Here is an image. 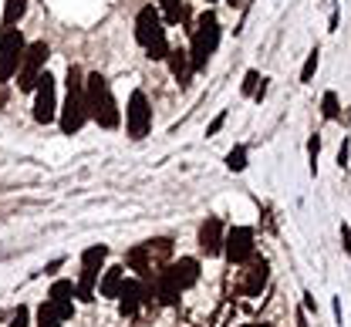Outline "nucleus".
Masks as SVG:
<instances>
[{
	"instance_id": "f257e3e1",
	"label": "nucleus",
	"mask_w": 351,
	"mask_h": 327,
	"mask_svg": "<svg viewBox=\"0 0 351 327\" xmlns=\"http://www.w3.org/2000/svg\"><path fill=\"white\" fill-rule=\"evenodd\" d=\"M85 108L88 118L98 122L101 129H119V122H122V112H119V105L112 98V88H108V81L98 71L85 78Z\"/></svg>"
},
{
	"instance_id": "f03ea898",
	"label": "nucleus",
	"mask_w": 351,
	"mask_h": 327,
	"mask_svg": "<svg viewBox=\"0 0 351 327\" xmlns=\"http://www.w3.org/2000/svg\"><path fill=\"white\" fill-rule=\"evenodd\" d=\"M68 98H64V108H61V132L64 135H78L88 122V108H85V78H82V68H68Z\"/></svg>"
},
{
	"instance_id": "7ed1b4c3",
	"label": "nucleus",
	"mask_w": 351,
	"mask_h": 327,
	"mask_svg": "<svg viewBox=\"0 0 351 327\" xmlns=\"http://www.w3.org/2000/svg\"><path fill=\"white\" fill-rule=\"evenodd\" d=\"M135 41L149 51L152 61H166L169 54V41H166V27H162V17L152 3H145L135 17Z\"/></svg>"
},
{
	"instance_id": "20e7f679",
	"label": "nucleus",
	"mask_w": 351,
	"mask_h": 327,
	"mask_svg": "<svg viewBox=\"0 0 351 327\" xmlns=\"http://www.w3.org/2000/svg\"><path fill=\"white\" fill-rule=\"evenodd\" d=\"M219 47V21L213 10H206L199 21H196V27H193V44H189V68L193 71H203L206 64H210V57L217 54Z\"/></svg>"
},
{
	"instance_id": "39448f33",
	"label": "nucleus",
	"mask_w": 351,
	"mask_h": 327,
	"mask_svg": "<svg viewBox=\"0 0 351 327\" xmlns=\"http://www.w3.org/2000/svg\"><path fill=\"white\" fill-rule=\"evenodd\" d=\"M24 51H27V41H24V34H21L17 27L0 31V85H7V81L21 71Z\"/></svg>"
},
{
	"instance_id": "423d86ee",
	"label": "nucleus",
	"mask_w": 351,
	"mask_h": 327,
	"mask_svg": "<svg viewBox=\"0 0 351 327\" xmlns=\"http://www.w3.org/2000/svg\"><path fill=\"white\" fill-rule=\"evenodd\" d=\"M47 57H51V47L44 44V41L27 44L24 61H21V71H17V88H21V92H34V88H38V78H41Z\"/></svg>"
},
{
	"instance_id": "0eeeda50",
	"label": "nucleus",
	"mask_w": 351,
	"mask_h": 327,
	"mask_svg": "<svg viewBox=\"0 0 351 327\" xmlns=\"http://www.w3.org/2000/svg\"><path fill=\"white\" fill-rule=\"evenodd\" d=\"M125 129L135 142L145 139L149 129H152V108H149V98L142 92H132L129 98V108H125Z\"/></svg>"
},
{
	"instance_id": "6e6552de",
	"label": "nucleus",
	"mask_w": 351,
	"mask_h": 327,
	"mask_svg": "<svg viewBox=\"0 0 351 327\" xmlns=\"http://www.w3.org/2000/svg\"><path fill=\"white\" fill-rule=\"evenodd\" d=\"M58 118V98H54V75L44 71L38 78V88H34V122L51 125Z\"/></svg>"
},
{
	"instance_id": "1a4fd4ad",
	"label": "nucleus",
	"mask_w": 351,
	"mask_h": 327,
	"mask_svg": "<svg viewBox=\"0 0 351 327\" xmlns=\"http://www.w3.org/2000/svg\"><path fill=\"white\" fill-rule=\"evenodd\" d=\"M223 253L230 263H247L254 257V230L250 226H233L223 236Z\"/></svg>"
},
{
	"instance_id": "9d476101",
	"label": "nucleus",
	"mask_w": 351,
	"mask_h": 327,
	"mask_svg": "<svg viewBox=\"0 0 351 327\" xmlns=\"http://www.w3.org/2000/svg\"><path fill=\"white\" fill-rule=\"evenodd\" d=\"M115 300H119V314H122V317H132V314L145 304V287L138 280H125Z\"/></svg>"
},
{
	"instance_id": "9b49d317",
	"label": "nucleus",
	"mask_w": 351,
	"mask_h": 327,
	"mask_svg": "<svg viewBox=\"0 0 351 327\" xmlns=\"http://www.w3.org/2000/svg\"><path fill=\"white\" fill-rule=\"evenodd\" d=\"M199 250H203L206 257L223 253V223H219L217 216H210V220L199 226Z\"/></svg>"
},
{
	"instance_id": "f8f14e48",
	"label": "nucleus",
	"mask_w": 351,
	"mask_h": 327,
	"mask_svg": "<svg viewBox=\"0 0 351 327\" xmlns=\"http://www.w3.org/2000/svg\"><path fill=\"white\" fill-rule=\"evenodd\" d=\"M122 283H125V267H108L105 277H101V283H98V293L108 297V300H115L119 290H122Z\"/></svg>"
},
{
	"instance_id": "ddd939ff",
	"label": "nucleus",
	"mask_w": 351,
	"mask_h": 327,
	"mask_svg": "<svg viewBox=\"0 0 351 327\" xmlns=\"http://www.w3.org/2000/svg\"><path fill=\"white\" fill-rule=\"evenodd\" d=\"M267 277H270L267 260H257V263H254V270H250V277H247V283H243V293H247V297H257L263 287H267Z\"/></svg>"
},
{
	"instance_id": "4468645a",
	"label": "nucleus",
	"mask_w": 351,
	"mask_h": 327,
	"mask_svg": "<svg viewBox=\"0 0 351 327\" xmlns=\"http://www.w3.org/2000/svg\"><path fill=\"white\" fill-rule=\"evenodd\" d=\"M166 61H169V71L179 78V85H186V81H189V75H193V68H189V54H186V51H173V47H169Z\"/></svg>"
},
{
	"instance_id": "2eb2a0df",
	"label": "nucleus",
	"mask_w": 351,
	"mask_h": 327,
	"mask_svg": "<svg viewBox=\"0 0 351 327\" xmlns=\"http://www.w3.org/2000/svg\"><path fill=\"white\" fill-rule=\"evenodd\" d=\"M27 14V0H7L3 3V27L0 31H10V27H17V21Z\"/></svg>"
},
{
	"instance_id": "dca6fc26",
	"label": "nucleus",
	"mask_w": 351,
	"mask_h": 327,
	"mask_svg": "<svg viewBox=\"0 0 351 327\" xmlns=\"http://www.w3.org/2000/svg\"><path fill=\"white\" fill-rule=\"evenodd\" d=\"M149 253H152V250H149V243H145V246H135V250H129V267H132V270H138L142 277H149V274H152Z\"/></svg>"
},
{
	"instance_id": "f3484780",
	"label": "nucleus",
	"mask_w": 351,
	"mask_h": 327,
	"mask_svg": "<svg viewBox=\"0 0 351 327\" xmlns=\"http://www.w3.org/2000/svg\"><path fill=\"white\" fill-rule=\"evenodd\" d=\"M95 283H98V270H88V267H82V277H78V300H95Z\"/></svg>"
},
{
	"instance_id": "a211bd4d",
	"label": "nucleus",
	"mask_w": 351,
	"mask_h": 327,
	"mask_svg": "<svg viewBox=\"0 0 351 327\" xmlns=\"http://www.w3.org/2000/svg\"><path fill=\"white\" fill-rule=\"evenodd\" d=\"M105 257H108V246H105V243H98V246H88L85 253H82V267H88V270H101Z\"/></svg>"
},
{
	"instance_id": "6ab92c4d",
	"label": "nucleus",
	"mask_w": 351,
	"mask_h": 327,
	"mask_svg": "<svg viewBox=\"0 0 351 327\" xmlns=\"http://www.w3.org/2000/svg\"><path fill=\"white\" fill-rule=\"evenodd\" d=\"M78 297V287L71 280H54L47 290V300H75Z\"/></svg>"
},
{
	"instance_id": "aec40b11",
	"label": "nucleus",
	"mask_w": 351,
	"mask_h": 327,
	"mask_svg": "<svg viewBox=\"0 0 351 327\" xmlns=\"http://www.w3.org/2000/svg\"><path fill=\"white\" fill-rule=\"evenodd\" d=\"M44 307L64 324V321H71L75 317V300H44Z\"/></svg>"
},
{
	"instance_id": "412c9836",
	"label": "nucleus",
	"mask_w": 351,
	"mask_h": 327,
	"mask_svg": "<svg viewBox=\"0 0 351 327\" xmlns=\"http://www.w3.org/2000/svg\"><path fill=\"white\" fill-rule=\"evenodd\" d=\"M321 115H324V122H335L338 118V94L335 92H324V98H321Z\"/></svg>"
},
{
	"instance_id": "4be33fe9",
	"label": "nucleus",
	"mask_w": 351,
	"mask_h": 327,
	"mask_svg": "<svg viewBox=\"0 0 351 327\" xmlns=\"http://www.w3.org/2000/svg\"><path fill=\"white\" fill-rule=\"evenodd\" d=\"M226 166H230L233 172H243V169H247V148H243V145H237V148L226 155Z\"/></svg>"
},
{
	"instance_id": "5701e85b",
	"label": "nucleus",
	"mask_w": 351,
	"mask_h": 327,
	"mask_svg": "<svg viewBox=\"0 0 351 327\" xmlns=\"http://www.w3.org/2000/svg\"><path fill=\"white\" fill-rule=\"evenodd\" d=\"M162 14H166V24H176L182 17V0H159Z\"/></svg>"
},
{
	"instance_id": "b1692460",
	"label": "nucleus",
	"mask_w": 351,
	"mask_h": 327,
	"mask_svg": "<svg viewBox=\"0 0 351 327\" xmlns=\"http://www.w3.org/2000/svg\"><path fill=\"white\" fill-rule=\"evenodd\" d=\"M317 61H321V54H317V47H314V51H311V54H307V61H304V68H301V81H311V78H314V71H317Z\"/></svg>"
},
{
	"instance_id": "393cba45",
	"label": "nucleus",
	"mask_w": 351,
	"mask_h": 327,
	"mask_svg": "<svg viewBox=\"0 0 351 327\" xmlns=\"http://www.w3.org/2000/svg\"><path fill=\"white\" fill-rule=\"evenodd\" d=\"M307 155H311V172H317V155H321V135L307 139Z\"/></svg>"
},
{
	"instance_id": "a878e982",
	"label": "nucleus",
	"mask_w": 351,
	"mask_h": 327,
	"mask_svg": "<svg viewBox=\"0 0 351 327\" xmlns=\"http://www.w3.org/2000/svg\"><path fill=\"white\" fill-rule=\"evenodd\" d=\"M257 85H261V75H257V71H247V78H243V88H240V92L247 94V98H254Z\"/></svg>"
},
{
	"instance_id": "bb28decb",
	"label": "nucleus",
	"mask_w": 351,
	"mask_h": 327,
	"mask_svg": "<svg viewBox=\"0 0 351 327\" xmlns=\"http://www.w3.org/2000/svg\"><path fill=\"white\" fill-rule=\"evenodd\" d=\"M38 327H61V321H58V317L41 304V311H38Z\"/></svg>"
},
{
	"instance_id": "cd10ccee",
	"label": "nucleus",
	"mask_w": 351,
	"mask_h": 327,
	"mask_svg": "<svg viewBox=\"0 0 351 327\" xmlns=\"http://www.w3.org/2000/svg\"><path fill=\"white\" fill-rule=\"evenodd\" d=\"M27 324H31L27 307H17V311H14V317H10V327H27Z\"/></svg>"
},
{
	"instance_id": "c85d7f7f",
	"label": "nucleus",
	"mask_w": 351,
	"mask_h": 327,
	"mask_svg": "<svg viewBox=\"0 0 351 327\" xmlns=\"http://www.w3.org/2000/svg\"><path fill=\"white\" fill-rule=\"evenodd\" d=\"M348 155H351V139H341V148H338V169H348Z\"/></svg>"
},
{
	"instance_id": "c756f323",
	"label": "nucleus",
	"mask_w": 351,
	"mask_h": 327,
	"mask_svg": "<svg viewBox=\"0 0 351 327\" xmlns=\"http://www.w3.org/2000/svg\"><path fill=\"white\" fill-rule=\"evenodd\" d=\"M223 122H226V112H223V115H217V118H213V125L206 129V135H217L219 129H223Z\"/></svg>"
},
{
	"instance_id": "7c9ffc66",
	"label": "nucleus",
	"mask_w": 351,
	"mask_h": 327,
	"mask_svg": "<svg viewBox=\"0 0 351 327\" xmlns=\"http://www.w3.org/2000/svg\"><path fill=\"white\" fill-rule=\"evenodd\" d=\"M341 243H345V250H348V257H351V230L348 226H341Z\"/></svg>"
},
{
	"instance_id": "2f4dec72",
	"label": "nucleus",
	"mask_w": 351,
	"mask_h": 327,
	"mask_svg": "<svg viewBox=\"0 0 351 327\" xmlns=\"http://www.w3.org/2000/svg\"><path fill=\"white\" fill-rule=\"evenodd\" d=\"M298 327H307V317H304V311H298Z\"/></svg>"
},
{
	"instance_id": "473e14b6",
	"label": "nucleus",
	"mask_w": 351,
	"mask_h": 327,
	"mask_svg": "<svg viewBox=\"0 0 351 327\" xmlns=\"http://www.w3.org/2000/svg\"><path fill=\"white\" fill-rule=\"evenodd\" d=\"M243 327H270V324H243Z\"/></svg>"
},
{
	"instance_id": "72a5a7b5",
	"label": "nucleus",
	"mask_w": 351,
	"mask_h": 327,
	"mask_svg": "<svg viewBox=\"0 0 351 327\" xmlns=\"http://www.w3.org/2000/svg\"><path fill=\"white\" fill-rule=\"evenodd\" d=\"M226 3H230V7H237V3H240V0H226Z\"/></svg>"
}]
</instances>
